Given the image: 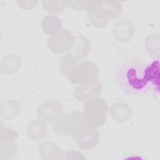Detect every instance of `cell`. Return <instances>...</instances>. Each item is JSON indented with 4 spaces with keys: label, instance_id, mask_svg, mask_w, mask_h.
Here are the masks:
<instances>
[{
    "label": "cell",
    "instance_id": "6da1fadb",
    "mask_svg": "<svg viewBox=\"0 0 160 160\" xmlns=\"http://www.w3.org/2000/svg\"><path fill=\"white\" fill-rule=\"evenodd\" d=\"M146 68V63L136 59L128 60L120 67L118 72V83L124 93L140 96L151 91L153 87L149 81ZM154 91L155 92L154 89Z\"/></svg>",
    "mask_w": 160,
    "mask_h": 160
},
{
    "label": "cell",
    "instance_id": "7a4b0ae2",
    "mask_svg": "<svg viewBox=\"0 0 160 160\" xmlns=\"http://www.w3.org/2000/svg\"><path fill=\"white\" fill-rule=\"evenodd\" d=\"M89 125L82 113L79 111L71 113L62 112L51 123L52 131L57 136L74 138Z\"/></svg>",
    "mask_w": 160,
    "mask_h": 160
},
{
    "label": "cell",
    "instance_id": "3957f363",
    "mask_svg": "<svg viewBox=\"0 0 160 160\" xmlns=\"http://www.w3.org/2000/svg\"><path fill=\"white\" fill-rule=\"evenodd\" d=\"M108 110L109 106L106 101L103 98L97 97L84 103L82 113L90 126L98 128L105 123Z\"/></svg>",
    "mask_w": 160,
    "mask_h": 160
},
{
    "label": "cell",
    "instance_id": "277c9868",
    "mask_svg": "<svg viewBox=\"0 0 160 160\" xmlns=\"http://www.w3.org/2000/svg\"><path fill=\"white\" fill-rule=\"evenodd\" d=\"M72 34L68 30H62L51 35L48 39L49 49L55 53H62L68 51L74 41Z\"/></svg>",
    "mask_w": 160,
    "mask_h": 160
},
{
    "label": "cell",
    "instance_id": "5b68a950",
    "mask_svg": "<svg viewBox=\"0 0 160 160\" xmlns=\"http://www.w3.org/2000/svg\"><path fill=\"white\" fill-rule=\"evenodd\" d=\"M99 75L96 65L91 61H82L78 64L75 84L86 85L93 83L98 81Z\"/></svg>",
    "mask_w": 160,
    "mask_h": 160
},
{
    "label": "cell",
    "instance_id": "8992f818",
    "mask_svg": "<svg viewBox=\"0 0 160 160\" xmlns=\"http://www.w3.org/2000/svg\"><path fill=\"white\" fill-rule=\"evenodd\" d=\"M76 139L79 148L89 150L98 145L99 140V133L95 127L89 125L76 136Z\"/></svg>",
    "mask_w": 160,
    "mask_h": 160
},
{
    "label": "cell",
    "instance_id": "52a82bcc",
    "mask_svg": "<svg viewBox=\"0 0 160 160\" xmlns=\"http://www.w3.org/2000/svg\"><path fill=\"white\" fill-rule=\"evenodd\" d=\"M102 90V84L96 81L91 84L79 86L74 91L73 95L77 101L86 102L98 97Z\"/></svg>",
    "mask_w": 160,
    "mask_h": 160
},
{
    "label": "cell",
    "instance_id": "ba28073f",
    "mask_svg": "<svg viewBox=\"0 0 160 160\" xmlns=\"http://www.w3.org/2000/svg\"><path fill=\"white\" fill-rule=\"evenodd\" d=\"M62 111V107L59 102L49 100L44 102L39 106L38 115L39 118L44 122L51 124Z\"/></svg>",
    "mask_w": 160,
    "mask_h": 160
},
{
    "label": "cell",
    "instance_id": "9c48e42d",
    "mask_svg": "<svg viewBox=\"0 0 160 160\" xmlns=\"http://www.w3.org/2000/svg\"><path fill=\"white\" fill-rule=\"evenodd\" d=\"M135 29L132 23L128 19H121L113 26L112 32L114 38L119 42H126L130 41L134 34Z\"/></svg>",
    "mask_w": 160,
    "mask_h": 160
},
{
    "label": "cell",
    "instance_id": "30bf717a",
    "mask_svg": "<svg viewBox=\"0 0 160 160\" xmlns=\"http://www.w3.org/2000/svg\"><path fill=\"white\" fill-rule=\"evenodd\" d=\"M91 49V43L89 40L82 35L74 38L72 44L68 51V54L76 61L85 58Z\"/></svg>",
    "mask_w": 160,
    "mask_h": 160
},
{
    "label": "cell",
    "instance_id": "8fae6325",
    "mask_svg": "<svg viewBox=\"0 0 160 160\" xmlns=\"http://www.w3.org/2000/svg\"><path fill=\"white\" fill-rule=\"evenodd\" d=\"M38 153L41 158L45 160L64 159L65 154L54 142H43L38 147Z\"/></svg>",
    "mask_w": 160,
    "mask_h": 160
},
{
    "label": "cell",
    "instance_id": "7c38bea8",
    "mask_svg": "<svg viewBox=\"0 0 160 160\" xmlns=\"http://www.w3.org/2000/svg\"><path fill=\"white\" fill-rule=\"evenodd\" d=\"M47 132L48 128L46 123L39 118L33 119L28 126V135L29 138L34 141H42L46 138Z\"/></svg>",
    "mask_w": 160,
    "mask_h": 160
},
{
    "label": "cell",
    "instance_id": "4fadbf2b",
    "mask_svg": "<svg viewBox=\"0 0 160 160\" xmlns=\"http://www.w3.org/2000/svg\"><path fill=\"white\" fill-rule=\"evenodd\" d=\"M112 118L117 122H124L129 120L132 114L131 107L124 102L113 103L110 108Z\"/></svg>",
    "mask_w": 160,
    "mask_h": 160
},
{
    "label": "cell",
    "instance_id": "5bb4252c",
    "mask_svg": "<svg viewBox=\"0 0 160 160\" xmlns=\"http://www.w3.org/2000/svg\"><path fill=\"white\" fill-rule=\"evenodd\" d=\"M77 67V61L69 54L64 55L59 61V69L61 72L74 84H75Z\"/></svg>",
    "mask_w": 160,
    "mask_h": 160
},
{
    "label": "cell",
    "instance_id": "9a60e30c",
    "mask_svg": "<svg viewBox=\"0 0 160 160\" xmlns=\"http://www.w3.org/2000/svg\"><path fill=\"white\" fill-rule=\"evenodd\" d=\"M99 1H98L96 6L87 11V16L90 22L94 27L102 28L108 24L109 18L99 7Z\"/></svg>",
    "mask_w": 160,
    "mask_h": 160
},
{
    "label": "cell",
    "instance_id": "2e32d148",
    "mask_svg": "<svg viewBox=\"0 0 160 160\" xmlns=\"http://www.w3.org/2000/svg\"><path fill=\"white\" fill-rule=\"evenodd\" d=\"M20 57L15 54H8L4 56L1 62V71L4 74L11 75L15 73L21 67Z\"/></svg>",
    "mask_w": 160,
    "mask_h": 160
},
{
    "label": "cell",
    "instance_id": "e0dca14e",
    "mask_svg": "<svg viewBox=\"0 0 160 160\" xmlns=\"http://www.w3.org/2000/svg\"><path fill=\"white\" fill-rule=\"evenodd\" d=\"M41 28L44 32L53 35L61 30L62 23L60 19L57 16L49 15L42 19Z\"/></svg>",
    "mask_w": 160,
    "mask_h": 160
},
{
    "label": "cell",
    "instance_id": "ac0fdd59",
    "mask_svg": "<svg viewBox=\"0 0 160 160\" xmlns=\"http://www.w3.org/2000/svg\"><path fill=\"white\" fill-rule=\"evenodd\" d=\"M21 109L20 104L14 99L4 101L1 106V117L6 119H12L17 116Z\"/></svg>",
    "mask_w": 160,
    "mask_h": 160
},
{
    "label": "cell",
    "instance_id": "d6986e66",
    "mask_svg": "<svg viewBox=\"0 0 160 160\" xmlns=\"http://www.w3.org/2000/svg\"><path fill=\"white\" fill-rule=\"evenodd\" d=\"M99 6L110 19L118 18L122 11L121 2L119 1H99Z\"/></svg>",
    "mask_w": 160,
    "mask_h": 160
},
{
    "label": "cell",
    "instance_id": "ffe728a7",
    "mask_svg": "<svg viewBox=\"0 0 160 160\" xmlns=\"http://www.w3.org/2000/svg\"><path fill=\"white\" fill-rule=\"evenodd\" d=\"M18 155V148L14 142H1L0 159L11 160Z\"/></svg>",
    "mask_w": 160,
    "mask_h": 160
},
{
    "label": "cell",
    "instance_id": "44dd1931",
    "mask_svg": "<svg viewBox=\"0 0 160 160\" xmlns=\"http://www.w3.org/2000/svg\"><path fill=\"white\" fill-rule=\"evenodd\" d=\"M42 5L44 10L51 13L59 12L67 7L66 2L62 1H42Z\"/></svg>",
    "mask_w": 160,
    "mask_h": 160
},
{
    "label": "cell",
    "instance_id": "7402d4cb",
    "mask_svg": "<svg viewBox=\"0 0 160 160\" xmlns=\"http://www.w3.org/2000/svg\"><path fill=\"white\" fill-rule=\"evenodd\" d=\"M65 2L67 6L78 11H88L98 3V1H65Z\"/></svg>",
    "mask_w": 160,
    "mask_h": 160
},
{
    "label": "cell",
    "instance_id": "603a6c76",
    "mask_svg": "<svg viewBox=\"0 0 160 160\" xmlns=\"http://www.w3.org/2000/svg\"><path fill=\"white\" fill-rule=\"evenodd\" d=\"M159 38L156 34H152L149 36L145 42V47L149 52L155 54L159 51Z\"/></svg>",
    "mask_w": 160,
    "mask_h": 160
},
{
    "label": "cell",
    "instance_id": "cb8c5ba5",
    "mask_svg": "<svg viewBox=\"0 0 160 160\" xmlns=\"http://www.w3.org/2000/svg\"><path fill=\"white\" fill-rule=\"evenodd\" d=\"M18 137V134L16 131L8 128H1L0 134L1 142H14Z\"/></svg>",
    "mask_w": 160,
    "mask_h": 160
},
{
    "label": "cell",
    "instance_id": "d4e9b609",
    "mask_svg": "<svg viewBox=\"0 0 160 160\" xmlns=\"http://www.w3.org/2000/svg\"><path fill=\"white\" fill-rule=\"evenodd\" d=\"M38 2V1H16L18 5L24 9L33 8L37 5Z\"/></svg>",
    "mask_w": 160,
    "mask_h": 160
},
{
    "label": "cell",
    "instance_id": "484cf974",
    "mask_svg": "<svg viewBox=\"0 0 160 160\" xmlns=\"http://www.w3.org/2000/svg\"><path fill=\"white\" fill-rule=\"evenodd\" d=\"M83 154H81L78 151H68L65 154L64 156V159H84L85 158L82 156Z\"/></svg>",
    "mask_w": 160,
    "mask_h": 160
}]
</instances>
